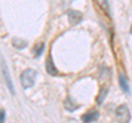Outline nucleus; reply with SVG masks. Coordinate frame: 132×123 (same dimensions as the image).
<instances>
[{
	"mask_svg": "<svg viewBox=\"0 0 132 123\" xmlns=\"http://www.w3.org/2000/svg\"><path fill=\"white\" fill-rule=\"evenodd\" d=\"M36 78V72L33 69H27L21 75V85L24 89L31 88L35 83Z\"/></svg>",
	"mask_w": 132,
	"mask_h": 123,
	"instance_id": "1",
	"label": "nucleus"
},
{
	"mask_svg": "<svg viewBox=\"0 0 132 123\" xmlns=\"http://www.w3.org/2000/svg\"><path fill=\"white\" fill-rule=\"evenodd\" d=\"M116 113H117V118L121 122H129L130 121V112H129V109L127 108V106H125V104L120 106L117 109Z\"/></svg>",
	"mask_w": 132,
	"mask_h": 123,
	"instance_id": "2",
	"label": "nucleus"
},
{
	"mask_svg": "<svg viewBox=\"0 0 132 123\" xmlns=\"http://www.w3.org/2000/svg\"><path fill=\"white\" fill-rule=\"evenodd\" d=\"M99 117V113L98 111H96V110H90V111H88L87 113H85L84 116H81V120L84 121V122H94V121H96L97 119Z\"/></svg>",
	"mask_w": 132,
	"mask_h": 123,
	"instance_id": "3",
	"label": "nucleus"
},
{
	"mask_svg": "<svg viewBox=\"0 0 132 123\" xmlns=\"http://www.w3.org/2000/svg\"><path fill=\"white\" fill-rule=\"evenodd\" d=\"M81 19H82V15L80 12H78V11H69L68 12V20H69V22H71V24L79 23L81 21Z\"/></svg>",
	"mask_w": 132,
	"mask_h": 123,
	"instance_id": "4",
	"label": "nucleus"
},
{
	"mask_svg": "<svg viewBox=\"0 0 132 123\" xmlns=\"http://www.w3.org/2000/svg\"><path fill=\"white\" fill-rule=\"evenodd\" d=\"M46 72L51 75H56L57 74V69L53 64V60H52V57L48 56L47 59H46Z\"/></svg>",
	"mask_w": 132,
	"mask_h": 123,
	"instance_id": "5",
	"label": "nucleus"
},
{
	"mask_svg": "<svg viewBox=\"0 0 132 123\" xmlns=\"http://www.w3.org/2000/svg\"><path fill=\"white\" fill-rule=\"evenodd\" d=\"M64 107H65V109H66V110H68V111H74V110L78 109V106L71 99V98H67V99L65 100V102H64Z\"/></svg>",
	"mask_w": 132,
	"mask_h": 123,
	"instance_id": "6",
	"label": "nucleus"
},
{
	"mask_svg": "<svg viewBox=\"0 0 132 123\" xmlns=\"http://www.w3.org/2000/svg\"><path fill=\"white\" fill-rule=\"evenodd\" d=\"M12 44H13L14 47L19 48V50L24 48L27 46V42H26V41H22L21 39H13V41H12Z\"/></svg>",
	"mask_w": 132,
	"mask_h": 123,
	"instance_id": "7",
	"label": "nucleus"
},
{
	"mask_svg": "<svg viewBox=\"0 0 132 123\" xmlns=\"http://www.w3.org/2000/svg\"><path fill=\"white\" fill-rule=\"evenodd\" d=\"M119 84H120L121 88L123 89V91L129 92V85H128V83H127L126 78H125V77H123L122 75H121L120 77H119Z\"/></svg>",
	"mask_w": 132,
	"mask_h": 123,
	"instance_id": "8",
	"label": "nucleus"
},
{
	"mask_svg": "<svg viewBox=\"0 0 132 123\" xmlns=\"http://www.w3.org/2000/svg\"><path fill=\"white\" fill-rule=\"evenodd\" d=\"M43 50H44V44L43 43H38L35 45V47H34V55H35V57H38V56H40L41 54H42V52H43Z\"/></svg>",
	"mask_w": 132,
	"mask_h": 123,
	"instance_id": "9",
	"label": "nucleus"
},
{
	"mask_svg": "<svg viewBox=\"0 0 132 123\" xmlns=\"http://www.w3.org/2000/svg\"><path fill=\"white\" fill-rule=\"evenodd\" d=\"M107 93H108V89H107V87H104V88L100 90V92H99V96H98V98H97L98 103H101V102L104 101L105 97L107 96Z\"/></svg>",
	"mask_w": 132,
	"mask_h": 123,
	"instance_id": "10",
	"label": "nucleus"
},
{
	"mask_svg": "<svg viewBox=\"0 0 132 123\" xmlns=\"http://www.w3.org/2000/svg\"><path fill=\"white\" fill-rule=\"evenodd\" d=\"M96 2L105 11H108V2L107 0H96Z\"/></svg>",
	"mask_w": 132,
	"mask_h": 123,
	"instance_id": "11",
	"label": "nucleus"
},
{
	"mask_svg": "<svg viewBox=\"0 0 132 123\" xmlns=\"http://www.w3.org/2000/svg\"><path fill=\"white\" fill-rule=\"evenodd\" d=\"M3 73L6 74V79H7V83H8V87H9L10 91H11L12 93H14L13 89H12V85H11V81H10V77H9V74H8V72H7V69H6V68H5V71H3Z\"/></svg>",
	"mask_w": 132,
	"mask_h": 123,
	"instance_id": "12",
	"label": "nucleus"
},
{
	"mask_svg": "<svg viewBox=\"0 0 132 123\" xmlns=\"http://www.w3.org/2000/svg\"><path fill=\"white\" fill-rule=\"evenodd\" d=\"M6 119V112L0 109V122H3Z\"/></svg>",
	"mask_w": 132,
	"mask_h": 123,
	"instance_id": "13",
	"label": "nucleus"
}]
</instances>
